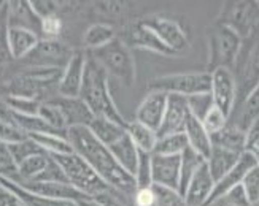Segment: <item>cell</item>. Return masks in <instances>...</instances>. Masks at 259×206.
I'll use <instances>...</instances> for the list:
<instances>
[{
	"label": "cell",
	"mask_w": 259,
	"mask_h": 206,
	"mask_svg": "<svg viewBox=\"0 0 259 206\" xmlns=\"http://www.w3.org/2000/svg\"><path fill=\"white\" fill-rule=\"evenodd\" d=\"M67 140H69L75 154L91 165V168L102 178L108 186L121 192L129 200L137 190V182L132 175L122 168L115 157L111 156L108 147L100 143L91 133L88 127L78 125V127L67 129Z\"/></svg>",
	"instance_id": "obj_1"
},
{
	"label": "cell",
	"mask_w": 259,
	"mask_h": 206,
	"mask_svg": "<svg viewBox=\"0 0 259 206\" xmlns=\"http://www.w3.org/2000/svg\"><path fill=\"white\" fill-rule=\"evenodd\" d=\"M80 98L84 101V105L89 108V111L93 113V116L108 118L122 125H127V121L122 118V114L115 105L113 98H111L110 76L107 75L104 68L93 59V56L89 53L86 57V67H84Z\"/></svg>",
	"instance_id": "obj_2"
},
{
	"label": "cell",
	"mask_w": 259,
	"mask_h": 206,
	"mask_svg": "<svg viewBox=\"0 0 259 206\" xmlns=\"http://www.w3.org/2000/svg\"><path fill=\"white\" fill-rule=\"evenodd\" d=\"M207 38L208 64L205 72L211 73L217 68H229V70H232V67L239 59L243 43L239 33L234 32L226 24H223V22L217 21L215 24L208 27Z\"/></svg>",
	"instance_id": "obj_3"
},
{
	"label": "cell",
	"mask_w": 259,
	"mask_h": 206,
	"mask_svg": "<svg viewBox=\"0 0 259 206\" xmlns=\"http://www.w3.org/2000/svg\"><path fill=\"white\" fill-rule=\"evenodd\" d=\"M62 70L64 68L29 67L7 83L8 95L41 101L40 98L50 94L51 87L59 86Z\"/></svg>",
	"instance_id": "obj_4"
},
{
	"label": "cell",
	"mask_w": 259,
	"mask_h": 206,
	"mask_svg": "<svg viewBox=\"0 0 259 206\" xmlns=\"http://www.w3.org/2000/svg\"><path fill=\"white\" fill-rule=\"evenodd\" d=\"M93 56V59L104 68L108 76L116 78L121 84L126 87H132L137 78L135 72V62L131 53V48H127L118 37L110 41L105 46L88 51Z\"/></svg>",
	"instance_id": "obj_5"
},
{
	"label": "cell",
	"mask_w": 259,
	"mask_h": 206,
	"mask_svg": "<svg viewBox=\"0 0 259 206\" xmlns=\"http://www.w3.org/2000/svg\"><path fill=\"white\" fill-rule=\"evenodd\" d=\"M50 156L59 164L67 181H69V184L73 186L76 190H80L81 193H84V195L93 198L99 195V193L113 189L78 154L70 152V154H50Z\"/></svg>",
	"instance_id": "obj_6"
},
{
	"label": "cell",
	"mask_w": 259,
	"mask_h": 206,
	"mask_svg": "<svg viewBox=\"0 0 259 206\" xmlns=\"http://www.w3.org/2000/svg\"><path fill=\"white\" fill-rule=\"evenodd\" d=\"M211 76L208 72H185L156 76L148 83L150 90H157L167 95L177 94L183 97H193L210 94Z\"/></svg>",
	"instance_id": "obj_7"
},
{
	"label": "cell",
	"mask_w": 259,
	"mask_h": 206,
	"mask_svg": "<svg viewBox=\"0 0 259 206\" xmlns=\"http://www.w3.org/2000/svg\"><path fill=\"white\" fill-rule=\"evenodd\" d=\"M140 22L150 30H153L156 33V37L174 54L186 51L189 48V40H188L186 32L175 19L162 16V15H151V16L140 19Z\"/></svg>",
	"instance_id": "obj_8"
},
{
	"label": "cell",
	"mask_w": 259,
	"mask_h": 206,
	"mask_svg": "<svg viewBox=\"0 0 259 206\" xmlns=\"http://www.w3.org/2000/svg\"><path fill=\"white\" fill-rule=\"evenodd\" d=\"M221 18L218 19L223 24L237 32L240 38L250 37L259 24V7L256 2H231L226 4Z\"/></svg>",
	"instance_id": "obj_9"
},
{
	"label": "cell",
	"mask_w": 259,
	"mask_h": 206,
	"mask_svg": "<svg viewBox=\"0 0 259 206\" xmlns=\"http://www.w3.org/2000/svg\"><path fill=\"white\" fill-rule=\"evenodd\" d=\"M210 97L213 105L221 110L228 118L234 111L235 98H237V81L229 68H217L210 73Z\"/></svg>",
	"instance_id": "obj_10"
},
{
	"label": "cell",
	"mask_w": 259,
	"mask_h": 206,
	"mask_svg": "<svg viewBox=\"0 0 259 206\" xmlns=\"http://www.w3.org/2000/svg\"><path fill=\"white\" fill-rule=\"evenodd\" d=\"M73 51L65 43L59 40L43 38L38 41L27 57L26 62L29 67H41V68H64L70 61Z\"/></svg>",
	"instance_id": "obj_11"
},
{
	"label": "cell",
	"mask_w": 259,
	"mask_h": 206,
	"mask_svg": "<svg viewBox=\"0 0 259 206\" xmlns=\"http://www.w3.org/2000/svg\"><path fill=\"white\" fill-rule=\"evenodd\" d=\"M86 57L88 53L83 51H73L70 61L62 70V76L58 86V94L64 98H76L80 97L81 86H83V76H84V67H86Z\"/></svg>",
	"instance_id": "obj_12"
},
{
	"label": "cell",
	"mask_w": 259,
	"mask_h": 206,
	"mask_svg": "<svg viewBox=\"0 0 259 206\" xmlns=\"http://www.w3.org/2000/svg\"><path fill=\"white\" fill-rule=\"evenodd\" d=\"M180 167H182V157L180 156L151 154V181H153V184L178 192Z\"/></svg>",
	"instance_id": "obj_13"
},
{
	"label": "cell",
	"mask_w": 259,
	"mask_h": 206,
	"mask_svg": "<svg viewBox=\"0 0 259 206\" xmlns=\"http://www.w3.org/2000/svg\"><path fill=\"white\" fill-rule=\"evenodd\" d=\"M188 98L183 95L170 94L167 98V108L164 113V119L159 130L156 132L157 138H162L167 135L182 133L185 130V124L189 116Z\"/></svg>",
	"instance_id": "obj_14"
},
{
	"label": "cell",
	"mask_w": 259,
	"mask_h": 206,
	"mask_svg": "<svg viewBox=\"0 0 259 206\" xmlns=\"http://www.w3.org/2000/svg\"><path fill=\"white\" fill-rule=\"evenodd\" d=\"M167 98L168 95L164 92L150 90V94L143 98L137 111H135V121L157 132L164 119V113L167 108Z\"/></svg>",
	"instance_id": "obj_15"
},
{
	"label": "cell",
	"mask_w": 259,
	"mask_h": 206,
	"mask_svg": "<svg viewBox=\"0 0 259 206\" xmlns=\"http://www.w3.org/2000/svg\"><path fill=\"white\" fill-rule=\"evenodd\" d=\"M127 48H140V49H148L162 56H174V53L168 49L165 44L156 37V33L150 30L142 22H135V24L129 26L126 29L124 38H119Z\"/></svg>",
	"instance_id": "obj_16"
},
{
	"label": "cell",
	"mask_w": 259,
	"mask_h": 206,
	"mask_svg": "<svg viewBox=\"0 0 259 206\" xmlns=\"http://www.w3.org/2000/svg\"><path fill=\"white\" fill-rule=\"evenodd\" d=\"M256 165L254 162V159L250 156V154H246L243 152L239 159V162L235 164L226 175H224L220 181L215 182V187H213L211 193H210V197L205 203V206L211 204L213 201H217L218 198H221L223 195H226V193L234 189V187H237L242 184V179L245 178V175L248 173V171Z\"/></svg>",
	"instance_id": "obj_17"
},
{
	"label": "cell",
	"mask_w": 259,
	"mask_h": 206,
	"mask_svg": "<svg viewBox=\"0 0 259 206\" xmlns=\"http://www.w3.org/2000/svg\"><path fill=\"white\" fill-rule=\"evenodd\" d=\"M213 187H215V181L210 175L207 162H204L196 170L186 187V192L183 193L186 206H205Z\"/></svg>",
	"instance_id": "obj_18"
},
{
	"label": "cell",
	"mask_w": 259,
	"mask_h": 206,
	"mask_svg": "<svg viewBox=\"0 0 259 206\" xmlns=\"http://www.w3.org/2000/svg\"><path fill=\"white\" fill-rule=\"evenodd\" d=\"M40 41L38 33L29 29L21 27H10L8 30V51L11 61H21L35 49Z\"/></svg>",
	"instance_id": "obj_19"
},
{
	"label": "cell",
	"mask_w": 259,
	"mask_h": 206,
	"mask_svg": "<svg viewBox=\"0 0 259 206\" xmlns=\"http://www.w3.org/2000/svg\"><path fill=\"white\" fill-rule=\"evenodd\" d=\"M53 101L61 108L67 127H78V125H83V127H88L93 121V113L89 111V108L84 105V101L76 97V98H64V97H58L53 98Z\"/></svg>",
	"instance_id": "obj_20"
},
{
	"label": "cell",
	"mask_w": 259,
	"mask_h": 206,
	"mask_svg": "<svg viewBox=\"0 0 259 206\" xmlns=\"http://www.w3.org/2000/svg\"><path fill=\"white\" fill-rule=\"evenodd\" d=\"M8 24L10 27L29 29L35 33H40L41 19L33 13L30 2L16 0V2H8Z\"/></svg>",
	"instance_id": "obj_21"
},
{
	"label": "cell",
	"mask_w": 259,
	"mask_h": 206,
	"mask_svg": "<svg viewBox=\"0 0 259 206\" xmlns=\"http://www.w3.org/2000/svg\"><path fill=\"white\" fill-rule=\"evenodd\" d=\"M185 135L188 138V144L193 151H196L200 157H204L205 160L210 156L211 151V138L204 129L202 122L194 116V114L189 113V116L185 124Z\"/></svg>",
	"instance_id": "obj_22"
},
{
	"label": "cell",
	"mask_w": 259,
	"mask_h": 206,
	"mask_svg": "<svg viewBox=\"0 0 259 206\" xmlns=\"http://www.w3.org/2000/svg\"><path fill=\"white\" fill-rule=\"evenodd\" d=\"M126 127L127 125H122L119 122H115L102 116H94L91 124L88 125V129L91 130V133L107 147L116 143L118 140H121L122 136L127 133Z\"/></svg>",
	"instance_id": "obj_23"
},
{
	"label": "cell",
	"mask_w": 259,
	"mask_h": 206,
	"mask_svg": "<svg viewBox=\"0 0 259 206\" xmlns=\"http://www.w3.org/2000/svg\"><path fill=\"white\" fill-rule=\"evenodd\" d=\"M240 156L242 154H239V152H234L229 149H224L221 146L211 144L210 156L205 162H207V167H208V171H210L213 181L217 182L226 175L228 171L239 162Z\"/></svg>",
	"instance_id": "obj_24"
},
{
	"label": "cell",
	"mask_w": 259,
	"mask_h": 206,
	"mask_svg": "<svg viewBox=\"0 0 259 206\" xmlns=\"http://www.w3.org/2000/svg\"><path fill=\"white\" fill-rule=\"evenodd\" d=\"M108 151L129 175L132 176L135 175V170H137V164H139V149L127 133L116 143L108 146Z\"/></svg>",
	"instance_id": "obj_25"
},
{
	"label": "cell",
	"mask_w": 259,
	"mask_h": 206,
	"mask_svg": "<svg viewBox=\"0 0 259 206\" xmlns=\"http://www.w3.org/2000/svg\"><path fill=\"white\" fill-rule=\"evenodd\" d=\"M256 119H259V83L243 97L237 118L232 124L245 132Z\"/></svg>",
	"instance_id": "obj_26"
},
{
	"label": "cell",
	"mask_w": 259,
	"mask_h": 206,
	"mask_svg": "<svg viewBox=\"0 0 259 206\" xmlns=\"http://www.w3.org/2000/svg\"><path fill=\"white\" fill-rule=\"evenodd\" d=\"M0 184L8 187L11 192H15L16 195L21 198V201L24 203V206H78L75 201H69V200H54V198H47V197H40L35 195V193L27 192L26 189H22L21 186H18L15 181L7 179L0 176Z\"/></svg>",
	"instance_id": "obj_27"
},
{
	"label": "cell",
	"mask_w": 259,
	"mask_h": 206,
	"mask_svg": "<svg viewBox=\"0 0 259 206\" xmlns=\"http://www.w3.org/2000/svg\"><path fill=\"white\" fill-rule=\"evenodd\" d=\"M50 154L48 152H37L30 157H27L26 160H22L21 164L16 165L18 168V178L15 182H29V181H35L43 171L45 168L48 167L50 164Z\"/></svg>",
	"instance_id": "obj_28"
},
{
	"label": "cell",
	"mask_w": 259,
	"mask_h": 206,
	"mask_svg": "<svg viewBox=\"0 0 259 206\" xmlns=\"http://www.w3.org/2000/svg\"><path fill=\"white\" fill-rule=\"evenodd\" d=\"M116 38V30L113 26L105 24V22H96L91 24L83 35V43L89 51L99 49L108 44L110 41H113Z\"/></svg>",
	"instance_id": "obj_29"
},
{
	"label": "cell",
	"mask_w": 259,
	"mask_h": 206,
	"mask_svg": "<svg viewBox=\"0 0 259 206\" xmlns=\"http://www.w3.org/2000/svg\"><path fill=\"white\" fill-rule=\"evenodd\" d=\"M127 135L131 136V140L134 141V144L137 146V149L142 152H148L153 154L156 143H157V135L154 130L148 129L146 125L134 121V122H127L126 127Z\"/></svg>",
	"instance_id": "obj_30"
},
{
	"label": "cell",
	"mask_w": 259,
	"mask_h": 206,
	"mask_svg": "<svg viewBox=\"0 0 259 206\" xmlns=\"http://www.w3.org/2000/svg\"><path fill=\"white\" fill-rule=\"evenodd\" d=\"M210 138H211V144H217V146L224 147V149L243 154L245 132L240 130L239 127H235L234 124H228L221 132L210 136Z\"/></svg>",
	"instance_id": "obj_31"
},
{
	"label": "cell",
	"mask_w": 259,
	"mask_h": 206,
	"mask_svg": "<svg viewBox=\"0 0 259 206\" xmlns=\"http://www.w3.org/2000/svg\"><path fill=\"white\" fill-rule=\"evenodd\" d=\"M29 138L37 143L48 154H70L73 152L67 136L59 133H30Z\"/></svg>",
	"instance_id": "obj_32"
},
{
	"label": "cell",
	"mask_w": 259,
	"mask_h": 206,
	"mask_svg": "<svg viewBox=\"0 0 259 206\" xmlns=\"http://www.w3.org/2000/svg\"><path fill=\"white\" fill-rule=\"evenodd\" d=\"M182 157V167H180V187H178V192L180 195L183 197V193L186 192V187L189 184L191 178L196 173V170L205 162L204 157H200L196 151H193L191 147L188 146L185 152L180 156Z\"/></svg>",
	"instance_id": "obj_33"
},
{
	"label": "cell",
	"mask_w": 259,
	"mask_h": 206,
	"mask_svg": "<svg viewBox=\"0 0 259 206\" xmlns=\"http://www.w3.org/2000/svg\"><path fill=\"white\" fill-rule=\"evenodd\" d=\"M37 116L41 118L45 122H47L48 127L53 132L59 133V135H64V136L67 135V129H69V127H67L65 118H64L61 108L56 105L53 100H45V101H41Z\"/></svg>",
	"instance_id": "obj_34"
},
{
	"label": "cell",
	"mask_w": 259,
	"mask_h": 206,
	"mask_svg": "<svg viewBox=\"0 0 259 206\" xmlns=\"http://www.w3.org/2000/svg\"><path fill=\"white\" fill-rule=\"evenodd\" d=\"M257 83H259V37L253 43L248 59H246L243 72H242V84L245 89V95L248 94Z\"/></svg>",
	"instance_id": "obj_35"
},
{
	"label": "cell",
	"mask_w": 259,
	"mask_h": 206,
	"mask_svg": "<svg viewBox=\"0 0 259 206\" xmlns=\"http://www.w3.org/2000/svg\"><path fill=\"white\" fill-rule=\"evenodd\" d=\"M188 138L185 132L182 133H174V135H167L162 138H157L156 147L153 154H159V156H182L185 149L188 147Z\"/></svg>",
	"instance_id": "obj_36"
},
{
	"label": "cell",
	"mask_w": 259,
	"mask_h": 206,
	"mask_svg": "<svg viewBox=\"0 0 259 206\" xmlns=\"http://www.w3.org/2000/svg\"><path fill=\"white\" fill-rule=\"evenodd\" d=\"M202 125H204V129L207 130V133L210 136L217 135L218 132H221L226 125L229 124V118L224 114L221 110H218L215 105H213L204 118H202Z\"/></svg>",
	"instance_id": "obj_37"
},
{
	"label": "cell",
	"mask_w": 259,
	"mask_h": 206,
	"mask_svg": "<svg viewBox=\"0 0 259 206\" xmlns=\"http://www.w3.org/2000/svg\"><path fill=\"white\" fill-rule=\"evenodd\" d=\"M40 105H41V101H38V100L13 97V95H8L5 100V107L10 111H15L19 114H27V116H37Z\"/></svg>",
	"instance_id": "obj_38"
},
{
	"label": "cell",
	"mask_w": 259,
	"mask_h": 206,
	"mask_svg": "<svg viewBox=\"0 0 259 206\" xmlns=\"http://www.w3.org/2000/svg\"><path fill=\"white\" fill-rule=\"evenodd\" d=\"M242 189L251 206L259 204V165L256 164L242 179Z\"/></svg>",
	"instance_id": "obj_39"
},
{
	"label": "cell",
	"mask_w": 259,
	"mask_h": 206,
	"mask_svg": "<svg viewBox=\"0 0 259 206\" xmlns=\"http://www.w3.org/2000/svg\"><path fill=\"white\" fill-rule=\"evenodd\" d=\"M26 138H27V135L22 132L18 125L11 122L7 114H0V143L13 144Z\"/></svg>",
	"instance_id": "obj_40"
},
{
	"label": "cell",
	"mask_w": 259,
	"mask_h": 206,
	"mask_svg": "<svg viewBox=\"0 0 259 206\" xmlns=\"http://www.w3.org/2000/svg\"><path fill=\"white\" fill-rule=\"evenodd\" d=\"M8 2L0 5V65L11 61L8 51Z\"/></svg>",
	"instance_id": "obj_41"
},
{
	"label": "cell",
	"mask_w": 259,
	"mask_h": 206,
	"mask_svg": "<svg viewBox=\"0 0 259 206\" xmlns=\"http://www.w3.org/2000/svg\"><path fill=\"white\" fill-rule=\"evenodd\" d=\"M135 182H137V189L150 187L153 186L151 181V154L139 151V164L135 170Z\"/></svg>",
	"instance_id": "obj_42"
},
{
	"label": "cell",
	"mask_w": 259,
	"mask_h": 206,
	"mask_svg": "<svg viewBox=\"0 0 259 206\" xmlns=\"http://www.w3.org/2000/svg\"><path fill=\"white\" fill-rule=\"evenodd\" d=\"M8 146V149H10V154L11 157H13L15 160V164H21L22 160H26L27 157L33 156V154H37V152H41L43 149L37 144V143H33L29 136L26 140H22V141H18V143H13V144H7Z\"/></svg>",
	"instance_id": "obj_43"
},
{
	"label": "cell",
	"mask_w": 259,
	"mask_h": 206,
	"mask_svg": "<svg viewBox=\"0 0 259 206\" xmlns=\"http://www.w3.org/2000/svg\"><path fill=\"white\" fill-rule=\"evenodd\" d=\"M65 2H56V0H33L30 2V7L40 19L51 18V16H59V13L64 10Z\"/></svg>",
	"instance_id": "obj_44"
},
{
	"label": "cell",
	"mask_w": 259,
	"mask_h": 206,
	"mask_svg": "<svg viewBox=\"0 0 259 206\" xmlns=\"http://www.w3.org/2000/svg\"><path fill=\"white\" fill-rule=\"evenodd\" d=\"M243 152L250 154L254 159V162L259 165V119H256L250 127L245 130Z\"/></svg>",
	"instance_id": "obj_45"
},
{
	"label": "cell",
	"mask_w": 259,
	"mask_h": 206,
	"mask_svg": "<svg viewBox=\"0 0 259 206\" xmlns=\"http://www.w3.org/2000/svg\"><path fill=\"white\" fill-rule=\"evenodd\" d=\"M0 176L16 181L18 178V168L13 157L10 154V149L5 143H0Z\"/></svg>",
	"instance_id": "obj_46"
},
{
	"label": "cell",
	"mask_w": 259,
	"mask_h": 206,
	"mask_svg": "<svg viewBox=\"0 0 259 206\" xmlns=\"http://www.w3.org/2000/svg\"><path fill=\"white\" fill-rule=\"evenodd\" d=\"M188 98V107L191 114L202 121V118L205 116L207 111L213 107V100L210 94H202V95H193V97H186Z\"/></svg>",
	"instance_id": "obj_47"
},
{
	"label": "cell",
	"mask_w": 259,
	"mask_h": 206,
	"mask_svg": "<svg viewBox=\"0 0 259 206\" xmlns=\"http://www.w3.org/2000/svg\"><path fill=\"white\" fill-rule=\"evenodd\" d=\"M61 32H62V19L59 16H51V18L41 19L40 33H43L45 38H48V40H58Z\"/></svg>",
	"instance_id": "obj_48"
},
{
	"label": "cell",
	"mask_w": 259,
	"mask_h": 206,
	"mask_svg": "<svg viewBox=\"0 0 259 206\" xmlns=\"http://www.w3.org/2000/svg\"><path fill=\"white\" fill-rule=\"evenodd\" d=\"M223 200H226L229 204L232 206H251L248 203V200H246V195H245V192L242 189V186H237V187H234L231 189L226 195H223L221 197Z\"/></svg>",
	"instance_id": "obj_49"
},
{
	"label": "cell",
	"mask_w": 259,
	"mask_h": 206,
	"mask_svg": "<svg viewBox=\"0 0 259 206\" xmlns=\"http://www.w3.org/2000/svg\"><path fill=\"white\" fill-rule=\"evenodd\" d=\"M0 206H24V203L15 192L0 184Z\"/></svg>",
	"instance_id": "obj_50"
},
{
	"label": "cell",
	"mask_w": 259,
	"mask_h": 206,
	"mask_svg": "<svg viewBox=\"0 0 259 206\" xmlns=\"http://www.w3.org/2000/svg\"><path fill=\"white\" fill-rule=\"evenodd\" d=\"M78 206H100L99 203H96L93 198H88V200H83V201H80V203H76Z\"/></svg>",
	"instance_id": "obj_51"
},
{
	"label": "cell",
	"mask_w": 259,
	"mask_h": 206,
	"mask_svg": "<svg viewBox=\"0 0 259 206\" xmlns=\"http://www.w3.org/2000/svg\"><path fill=\"white\" fill-rule=\"evenodd\" d=\"M208 206H232V204H229L226 200H223V198H218L217 201H213L211 204H208Z\"/></svg>",
	"instance_id": "obj_52"
}]
</instances>
